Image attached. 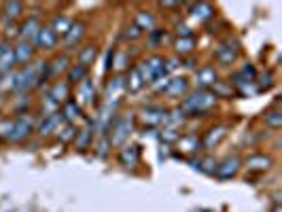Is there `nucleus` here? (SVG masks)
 <instances>
[{"instance_id":"obj_34","label":"nucleus","mask_w":282,"mask_h":212,"mask_svg":"<svg viewBox=\"0 0 282 212\" xmlns=\"http://www.w3.org/2000/svg\"><path fill=\"white\" fill-rule=\"evenodd\" d=\"M125 66V55H119V64H117V68H123Z\"/></svg>"},{"instance_id":"obj_31","label":"nucleus","mask_w":282,"mask_h":212,"mask_svg":"<svg viewBox=\"0 0 282 212\" xmlns=\"http://www.w3.org/2000/svg\"><path fill=\"white\" fill-rule=\"evenodd\" d=\"M89 138H91V132L89 130H83L81 136H79V149H85L89 145Z\"/></svg>"},{"instance_id":"obj_32","label":"nucleus","mask_w":282,"mask_h":212,"mask_svg":"<svg viewBox=\"0 0 282 212\" xmlns=\"http://www.w3.org/2000/svg\"><path fill=\"white\" fill-rule=\"evenodd\" d=\"M73 136H75V130H73V127H66V130H64V136H60V138L64 140V143H68V140L73 138Z\"/></svg>"},{"instance_id":"obj_29","label":"nucleus","mask_w":282,"mask_h":212,"mask_svg":"<svg viewBox=\"0 0 282 212\" xmlns=\"http://www.w3.org/2000/svg\"><path fill=\"white\" fill-rule=\"evenodd\" d=\"M81 91H83V102H89V100H91V96H93V87H91V83H89V81H83V85H81Z\"/></svg>"},{"instance_id":"obj_22","label":"nucleus","mask_w":282,"mask_h":212,"mask_svg":"<svg viewBox=\"0 0 282 212\" xmlns=\"http://www.w3.org/2000/svg\"><path fill=\"white\" fill-rule=\"evenodd\" d=\"M85 77H87V68L79 64V66H75L73 70H70L68 81H70V83H81V81H85Z\"/></svg>"},{"instance_id":"obj_23","label":"nucleus","mask_w":282,"mask_h":212,"mask_svg":"<svg viewBox=\"0 0 282 212\" xmlns=\"http://www.w3.org/2000/svg\"><path fill=\"white\" fill-rule=\"evenodd\" d=\"M21 13H24V5H21V3H7V5H5V15H7V17H13V19H15V17L21 15Z\"/></svg>"},{"instance_id":"obj_18","label":"nucleus","mask_w":282,"mask_h":212,"mask_svg":"<svg viewBox=\"0 0 282 212\" xmlns=\"http://www.w3.org/2000/svg\"><path fill=\"white\" fill-rule=\"evenodd\" d=\"M130 130H132V123H130V121H119V125H117V134L112 136V145H121V143H123V138L130 134Z\"/></svg>"},{"instance_id":"obj_10","label":"nucleus","mask_w":282,"mask_h":212,"mask_svg":"<svg viewBox=\"0 0 282 212\" xmlns=\"http://www.w3.org/2000/svg\"><path fill=\"white\" fill-rule=\"evenodd\" d=\"M189 89V83L185 79H172L170 83H168V87H166V93L168 96H172V98H180V96H185Z\"/></svg>"},{"instance_id":"obj_33","label":"nucleus","mask_w":282,"mask_h":212,"mask_svg":"<svg viewBox=\"0 0 282 212\" xmlns=\"http://www.w3.org/2000/svg\"><path fill=\"white\" fill-rule=\"evenodd\" d=\"M178 34H182V36H189L191 38V30L187 26H182V28H178Z\"/></svg>"},{"instance_id":"obj_9","label":"nucleus","mask_w":282,"mask_h":212,"mask_svg":"<svg viewBox=\"0 0 282 212\" xmlns=\"http://www.w3.org/2000/svg\"><path fill=\"white\" fill-rule=\"evenodd\" d=\"M238 168H240V159L238 157H229V159H225L221 166H217V174L221 178H229L238 172Z\"/></svg>"},{"instance_id":"obj_35","label":"nucleus","mask_w":282,"mask_h":212,"mask_svg":"<svg viewBox=\"0 0 282 212\" xmlns=\"http://www.w3.org/2000/svg\"><path fill=\"white\" fill-rule=\"evenodd\" d=\"M0 7H3V5H0Z\"/></svg>"},{"instance_id":"obj_16","label":"nucleus","mask_w":282,"mask_h":212,"mask_svg":"<svg viewBox=\"0 0 282 212\" xmlns=\"http://www.w3.org/2000/svg\"><path fill=\"white\" fill-rule=\"evenodd\" d=\"M215 55H217V60H219L221 64H231V62L236 60V51H233L231 47H227V45H223V47H219Z\"/></svg>"},{"instance_id":"obj_28","label":"nucleus","mask_w":282,"mask_h":212,"mask_svg":"<svg viewBox=\"0 0 282 212\" xmlns=\"http://www.w3.org/2000/svg\"><path fill=\"white\" fill-rule=\"evenodd\" d=\"M143 79H140V75H138V68L134 70V73H132V83L128 85V87H130V91H138L140 87H143Z\"/></svg>"},{"instance_id":"obj_30","label":"nucleus","mask_w":282,"mask_h":212,"mask_svg":"<svg viewBox=\"0 0 282 212\" xmlns=\"http://www.w3.org/2000/svg\"><path fill=\"white\" fill-rule=\"evenodd\" d=\"M64 115H66V119H77L79 117V106L77 104H66V110H64Z\"/></svg>"},{"instance_id":"obj_13","label":"nucleus","mask_w":282,"mask_h":212,"mask_svg":"<svg viewBox=\"0 0 282 212\" xmlns=\"http://www.w3.org/2000/svg\"><path fill=\"white\" fill-rule=\"evenodd\" d=\"M197 85L200 87H210V85H217V73L215 68H202L200 73H197Z\"/></svg>"},{"instance_id":"obj_1","label":"nucleus","mask_w":282,"mask_h":212,"mask_svg":"<svg viewBox=\"0 0 282 212\" xmlns=\"http://www.w3.org/2000/svg\"><path fill=\"white\" fill-rule=\"evenodd\" d=\"M47 64L43 62H34L30 64L28 68H24L19 75H15V83H13V91H28L36 87V85L40 83V79H43V70H45Z\"/></svg>"},{"instance_id":"obj_2","label":"nucleus","mask_w":282,"mask_h":212,"mask_svg":"<svg viewBox=\"0 0 282 212\" xmlns=\"http://www.w3.org/2000/svg\"><path fill=\"white\" fill-rule=\"evenodd\" d=\"M215 102H217V96L208 93V91H197V93H193L189 98L185 104H182V108H185L187 112H191V115H202V112L213 108Z\"/></svg>"},{"instance_id":"obj_26","label":"nucleus","mask_w":282,"mask_h":212,"mask_svg":"<svg viewBox=\"0 0 282 212\" xmlns=\"http://www.w3.org/2000/svg\"><path fill=\"white\" fill-rule=\"evenodd\" d=\"M223 136H225V127H219V130H213V132L208 134V138H206V143H204V145L210 149L213 145H217V143H219V140H221Z\"/></svg>"},{"instance_id":"obj_15","label":"nucleus","mask_w":282,"mask_h":212,"mask_svg":"<svg viewBox=\"0 0 282 212\" xmlns=\"http://www.w3.org/2000/svg\"><path fill=\"white\" fill-rule=\"evenodd\" d=\"M96 55H98V49H96L93 45H89V47H85V49H81V51H79V64L87 68V66L96 60Z\"/></svg>"},{"instance_id":"obj_27","label":"nucleus","mask_w":282,"mask_h":212,"mask_svg":"<svg viewBox=\"0 0 282 212\" xmlns=\"http://www.w3.org/2000/svg\"><path fill=\"white\" fill-rule=\"evenodd\" d=\"M265 123L276 130V127H280V125H282V115H280L278 110H272V112H267V115H265Z\"/></svg>"},{"instance_id":"obj_12","label":"nucleus","mask_w":282,"mask_h":212,"mask_svg":"<svg viewBox=\"0 0 282 212\" xmlns=\"http://www.w3.org/2000/svg\"><path fill=\"white\" fill-rule=\"evenodd\" d=\"M119 159H121V163H123V166L134 168V166L140 161V153H138V149H136V147H125V149L121 151V155H119Z\"/></svg>"},{"instance_id":"obj_24","label":"nucleus","mask_w":282,"mask_h":212,"mask_svg":"<svg viewBox=\"0 0 282 212\" xmlns=\"http://www.w3.org/2000/svg\"><path fill=\"white\" fill-rule=\"evenodd\" d=\"M47 68H49V75H60L62 70L68 68V58H58L53 64H47Z\"/></svg>"},{"instance_id":"obj_8","label":"nucleus","mask_w":282,"mask_h":212,"mask_svg":"<svg viewBox=\"0 0 282 212\" xmlns=\"http://www.w3.org/2000/svg\"><path fill=\"white\" fill-rule=\"evenodd\" d=\"M64 117L60 115V112H53V115H47L45 117V121L40 123V127H38V134L40 136H51L55 130H58V125H60V121H62Z\"/></svg>"},{"instance_id":"obj_20","label":"nucleus","mask_w":282,"mask_h":212,"mask_svg":"<svg viewBox=\"0 0 282 212\" xmlns=\"http://www.w3.org/2000/svg\"><path fill=\"white\" fill-rule=\"evenodd\" d=\"M272 166V159L270 157H263V155H255V157L248 159V168L250 170H267Z\"/></svg>"},{"instance_id":"obj_5","label":"nucleus","mask_w":282,"mask_h":212,"mask_svg":"<svg viewBox=\"0 0 282 212\" xmlns=\"http://www.w3.org/2000/svg\"><path fill=\"white\" fill-rule=\"evenodd\" d=\"M36 47L38 49H53L55 45H58V34H55L53 30H51V26L49 28H40V32H38V36H36Z\"/></svg>"},{"instance_id":"obj_3","label":"nucleus","mask_w":282,"mask_h":212,"mask_svg":"<svg viewBox=\"0 0 282 212\" xmlns=\"http://www.w3.org/2000/svg\"><path fill=\"white\" fill-rule=\"evenodd\" d=\"M32 132H34V121H32L30 117L21 115V117H17L15 121H13L11 132H9L7 138L11 140V143H24V140L30 138Z\"/></svg>"},{"instance_id":"obj_25","label":"nucleus","mask_w":282,"mask_h":212,"mask_svg":"<svg viewBox=\"0 0 282 212\" xmlns=\"http://www.w3.org/2000/svg\"><path fill=\"white\" fill-rule=\"evenodd\" d=\"M193 47H195V40L193 38H180V40H176V51L178 53H191Z\"/></svg>"},{"instance_id":"obj_14","label":"nucleus","mask_w":282,"mask_h":212,"mask_svg":"<svg viewBox=\"0 0 282 212\" xmlns=\"http://www.w3.org/2000/svg\"><path fill=\"white\" fill-rule=\"evenodd\" d=\"M136 26L140 28V30H149V32H153V30H155V19H153V15H149V13L140 11L138 15H136Z\"/></svg>"},{"instance_id":"obj_17","label":"nucleus","mask_w":282,"mask_h":212,"mask_svg":"<svg viewBox=\"0 0 282 212\" xmlns=\"http://www.w3.org/2000/svg\"><path fill=\"white\" fill-rule=\"evenodd\" d=\"M51 100L58 104V102H64L66 98H68V85L66 83H55V87H53V91H51Z\"/></svg>"},{"instance_id":"obj_4","label":"nucleus","mask_w":282,"mask_h":212,"mask_svg":"<svg viewBox=\"0 0 282 212\" xmlns=\"http://www.w3.org/2000/svg\"><path fill=\"white\" fill-rule=\"evenodd\" d=\"M15 64H17L15 62V49L11 45H7V42H3V45H0V75L11 73V68Z\"/></svg>"},{"instance_id":"obj_7","label":"nucleus","mask_w":282,"mask_h":212,"mask_svg":"<svg viewBox=\"0 0 282 212\" xmlns=\"http://www.w3.org/2000/svg\"><path fill=\"white\" fill-rule=\"evenodd\" d=\"M40 21L36 17H30L24 26H21V30H19V36L24 38V42H30V40H36L38 32H40Z\"/></svg>"},{"instance_id":"obj_11","label":"nucleus","mask_w":282,"mask_h":212,"mask_svg":"<svg viewBox=\"0 0 282 212\" xmlns=\"http://www.w3.org/2000/svg\"><path fill=\"white\" fill-rule=\"evenodd\" d=\"M32 58H34V47L30 42H21V45L15 47V62L17 64H28V62H32Z\"/></svg>"},{"instance_id":"obj_21","label":"nucleus","mask_w":282,"mask_h":212,"mask_svg":"<svg viewBox=\"0 0 282 212\" xmlns=\"http://www.w3.org/2000/svg\"><path fill=\"white\" fill-rule=\"evenodd\" d=\"M213 7L210 5H197V7H193V17L195 19H200V21H206V19H210L213 17Z\"/></svg>"},{"instance_id":"obj_6","label":"nucleus","mask_w":282,"mask_h":212,"mask_svg":"<svg viewBox=\"0 0 282 212\" xmlns=\"http://www.w3.org/2000/svg\"><path fill=\"white\" fill-rule=\"evenodd\" d=\"M85 34V26L83 23H73L70 26V30L64 34V45L66 49H75V45H79V40Z\"/></svg>"},{"instance_id":"obj_19","label":"nucleus","mask_w":282,"mask_h":212,"mask_svg":"<svg viewBox=\"0 0 282 212\" xmlns=\"http://www.w3.org/2000/svg\"><path fill=\"white\" fill-rule=\"evenodd\" d=\"M70 26H73V21H70L68 17H62V15H60V17H55V19H53L51 30L60 36V34H66V32L70 30Z\"/></svg>"}]
</instances>
